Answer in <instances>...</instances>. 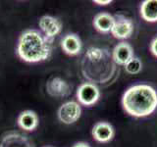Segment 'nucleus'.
<instances>
[{"label":"nucleus","instance_id":"nucleus-10","mask_svg":"<svg viewBox=\"0 0 157 147\" xmlns=\"http://www.w3.org/2000/svg\"><path fill=\"white\" fill-rule=\"evenodd\" d=\"M93 139L100 143H107L114 138L115 130L113 126L108 122H97L91 130Z\"/></svg>","mask_w":157,"mask_h":147},{"label":"nucleus","instance_id":"nucleus-7","mask_svg":"<svg viewBox=\"0 0 157 147\" xmlns=\"http://www.w3.org/2000/svg\"><path fill=\"white\" fill-rule=\"evenodd\" d=\"M115 17V23L111 29V34L117 39H128L134 32V23L132 20L123 15H117Z\"/></svg>","mask_w":157,"mask_h":147},{"label":"nucleus","instance_id":"nucleus-8","mask_svg":"<svg viewBox=\"0 0 157 147\" xmlns=\"http://www.w3.org/2000/svg\"><path fill=\"white\" fill-rule=\"evenodd\" d=\"M46 92L54 98H64L71 94L72 86L60 77H54L46 82Z\"/></svg>","mask_w":157,"mask_h":147},{"label":"nucleus","instance_id":"nucleus-15","mask_svg":"<svg viewBox=\"0 0 157 147\" xmlns=\"http://www.w3.org/2000/svg\"><path fill=\"white\" fill-rule=\"evenodd\" d=\"M140 13L141 18L145 22L156 23L157 22V0H144L141 2L140 7Z\"/></svg>","mask_w":157,"mask_h":147},{"label":"nucleus","instance_id":"nucleus-12","mask_svg":"<svg viewBox=\"0 0 157 147\" xmlns=\"http://www.w3.org/2000/svg\"><path fill=\"white\" fill-rule=\"evenodd\" d=\"M60 45L64 53L69 56H77L82 52V43L80 36L76 33L65 34L60 42Z\"/></svg>","mask_w":157,"mask_h":147},{"label":"nucleus","instance_id":"nucleus-5","mask_svg":"<svg viewBox=\"0 0 157 147\" xmlns=\"http://www.w3.org/2000/svg\"><path fill=\"white\" fill-rule=\"evenodd\" d=\"M82 116V107L78 101H67L59 107L57 111L58 120L65 125H72Z\"/></svg>","mask_w":157,"mask_h":147},{"label":"nucleus","instance_id":"nucleus-2","mask_svg":"<svg viewBox=\"0 0 157 147\" xmlns=\"http://www.w3.org/2000/svg\"><path fill=\"white\" fill-rule=\"evenodd\" d=\"M51 44L39 31L29 28L19 36L16 53L26 63H40L50 58Z\"/></svg>","mask_w":157,"mask_h":147},{"label":"nucleus","instance_id":"nucleus-6","mask_svg":"<svg viewBox=\"0 0 157 147\" xmlns=\"http://www.w3.org/2000/svg\"><path fill=\"white\" fill-rule=\"evenodd\" d=\"M38 27L40 32L50 43L53 42V39L62 31V23L60 20L50 15H44L39 19Z\"/></svg>","mask_w":157,"mask_h":147},{"label":"nucleus","instance_id":"nucleus-16","mask_svg":"<svg viewBox=\"0 0 157 147\" xmlns=\"http://www.w3.org/2000/svg\"><path fill=\"white\" fill-rule=\"evenodd\" d=\"M109 53L106 49L99 48V47H90L86 50L85 54V60L90 61V62H95L99 61L101 59L104 58L107 54Z\"/></svg>","mask_w":157,"mask_h":147},{"label":"nucleus","instance_id":"nucleus-17","mask_svg":"<svg viewBox=\"0 0 157 147\" xmlns=\"http://www.w3.org/2000/svg\"><path fill=\"white\" fill-rule=\"evenodd\" d=\"M124 67H125V71L128 74H130V75H136V74H139L141 71L142 63L140 58L134 56Z\"/></svg>","mask_w":157,"mask_h":147},{"label":"nucleus","instance_id":"nucleus-11","mask_svg":"<svg viewBox=\"0 0 157 147\" xmlns=\"http://www.w3.org/2000/svg\"><path fill=\"white\" fill-rule=\"evenodd\" d=\"M112 60L116 65L125 66L134 57V49L130 43L122 41L113 48Z\"/></svg>","mask_w":157,"mask_h":147},{"label":"nucleus","instance_id":"nucleus-21","mask_svg":"<svg viewBox=\"0 0 157 147\" xmlns=\"http://www.w3.org/2000/svg\"><path fill=\"white\" fill-rule=\"evenodd\" d=\"M46 147H51V146H46Z\"/></svg>","mask_w":157,"mask_h":147},{"label":"nucleus","instance_id":"nucleus-3","mask_svg":"<svg viewBox=\"0 0 157 147\" xmlns=\"http://www.w3.org/2000/svg\"><path fill=\"white\" fill-rule=\"evenodd\" d=\"M116 69L115 63L112 60V56L108 53L107 55L99 61L90 62L83 59L82 62V73L86 80L92 83H103L111 81V77L114 75Z\"/></svg>","mask_w":157,"mask_h":147},{"label":"nucleus","instance_id":"nucleus-1","mask_svg":"<svg viewBox=\"0 0 157 147\" xmlns=\"http://www.w3.org/2000/svg\"><path fill=\"white\" fill-rule=\"evenodd\" d=\"M122 106L128 115L134 118L148 117L157 109V91L144 83L132 85L123 94Z\"/></svg>","mask_w":157,"mask_h":147},{"label":"nucleus","instance_id":"nucleus-18","mask_svg":"<svg viewBox=\"0 0 157 147\" xmlns=\"http://www.w3.org/2000/svg\"><path fill=\"white\" fill-rule=\"evenodd\" d=\"M150 51L157 58V36L150 43Z\"/></svg>","mask_w":157,"mask_h":147},{"label":"nucleus","instance_id":"nucleus-14","mask_svg":"<svg viewBox=\"0 0 157 147\" xmlns=\"http://www.w3.org/2000/svg\"><path fill=\"white\" fill-rule=\"evenodd\" d=\"M115 17L107 12L98 13L93 18L92 24L94 28L100 33H108L111 32V29L114 26Z\"/></svg>","mask_w":157,"mask_h":147},{"label":"nucleus","instance_id":"nucleus-19","mask_svg":"<svg viewBox=\"0 0 157 147\" xmlns=\"http://www.w3.org/2000/svg\"><path fill=\"white\" fill-rule=\"evenodd\" d=\"M93 3H95L99 6H106L112 3V0H106V1H102V0H93Z\"/></svg>","mask_w":157,"mask_h":147},{"label":"nucleus","instance_id":"nucleus-20","mask_svg":"<svg viewBox=\"0 0 157 147\" xmlns=\"http://www.w3.org/2000/svg\"><path fill=\"white\" fill-rule=\"evenodd\" d=\"M72 147H90V145L88 144L87 142L80 141V142H77V143H75Z\"/></svg>","mask_w":157,"mask_h":147},{"label":"nucleus","instance_id":"nucleus-4","mask_svg":"<svg viewBox=\"0 0 157 147\" xmlns=\"http://www.w3.org/2000/svg\"><path fill=\"white\" fill-rule=\"evenodd\" d=\"M100 89L96 85L90 81L82 82L77 88V100L81 105L90 107L94 105L100 98Z\"/></svg>","mask_w":157,"mask_h":147},{"label":"nucleus","instance_id":"nucleus-9","mask_svg":"<svg viewBox=\"0 0 157 147\" xmlns=\"http://www.w3.org/2000/svg\"><path fill=\"white\" fill-rule=\"evenodd\" d=\"M0 147H36L33 140L18 131H8L0 139Z\"/></svg>","mask_w":157,"mask_h":147},{"label":"nucleus","instance_id":"nucleus-13","mask_svg":"<svg viewBox=\"0 0 157 147\" xmlns=\"http://www.w3.org/2000/svg\"><path fill=\"white\" fill-rule=\"evenodd\" d=\"M18 126L25 131H33L39 125V118L33 110H25L17 118Z\"/></svg>","mask_w":157,"mask_h":147}]
</instances>
